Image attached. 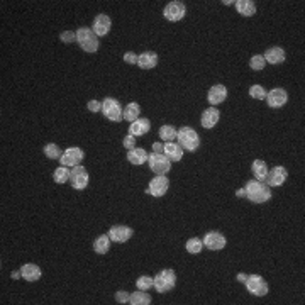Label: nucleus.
I'll use <instances>...</instances> for the list:
<instances>
[{
  "label": "nucleus",
  "mask_w": 305,
  "mask_h": 305,
  "mask_svg": "<svg viewBox=\"0 0 305 305\" xmlns=\"http://www.w3.org/2000/svg\"><path fill=\"white\" fill-rule=\"evenodd\" d=\"M70 173H71V170L66 166H58L56 170H54L53 173V180L56 183H60V185H63V183H66L70 180Z\"/></svg>",
  "instance_id": "obj_30"
},
{
  "label": "nucleus",
  "mask_w": 305,
  "mask_h": 305,
  "mask_svg": "<svg viewBox=\"0 0 305 305\" xmlns=\"http://www.w3.org/2000/svg\"><path fill=\"white\" fill-rule=\"evenodd\" d=\"M168 188H170V182H168L166 176L156 175L151 182H149V187H148V190H146V193L153 197H163L164 193L168 192Z\"/></svg>",
  "instance_id": "obj_10"
},
{
  "label": "nucleus",
  "mask_w": 305,
  "mask_h": 305,
  "mask_svg": "<svg viewBox=\"0 0 305 305\" xmlns=\"http://www.w3.org/2000/svg\"><path fill=\"white\" fill-rule=\"evenodd\" d=\"M109 249H110L109 234L107 236H98L97 239L94 241V251L97 253V255H105V253H109Z\"/></svg>",
  "instance_id": "obj_27"
},
{
  "label": "nucleus",
  "mask_w": 305,
  "mask_h": 305,
  "mask_svg": "<svg viewBox=\"0 0 305 305\" xmlns=\"http://www.w3.org/2000/svg\"><path fill=\"white\" fill-rule=\"evenodd\" d=\"M219 119H220V112L215 107H211V109H205L204 112H202L200 124H202V127H205V129H212V127L219 122Z\"/></svg>",
  "instance_id": "obj_18"
},
{
  "label": "nucleus",
  "mask_w": 305,
  "mask_h": 305,
  "mask_svg": "<svg viewBox=\"0 0 305 305\" xmlns=\"http://www.w3.org/2000/svg\"><path fill=\"white\" fill-rule=\"evenodd\" d=\"M253 175H255L256 180H259V182H264L266 180V175H268V166L266 163H264L263 160H255L253 161Z\"/></svg>",
  "instance_id": "obj_26"
},
{
  "label": "nucleus",
  "mask_w": 305,
  "mask_h": 305,
  "mask_svg": "<svg viewBox=\"0 0 305 305\" xmlns=\"http://www.w3.org/2000/svg\"><path fill=\"white\" fill-rule=\"evenodd\" d=\"M185 248L190 255H198L202 251V248H204V242H202V239H198V237H192V239L187 241Z\"/></svg>",
  "instance_id": "obj_33"
},
{
  "label": "nucleus",
  "mask_w": 305,
  "mask_h": 305,
  "mask_svg": "<svg viewBox=\"0 0 305 305\" xmlns=\"http://www.w3.org/2000/svg\"><path fill=\"white\" fill-rule=\"evenodd\" d=\"M176 139H178V144L182 146L183 149H187V151L193 153V151H197L198 146H200V138H198L197 131L188 126L182 127V129L178 131Z\"/></svg>",
  "instance_id": "obj_3"
},
{
  "label": "nucleus",
  "mask_w": 305,
  "mask_h": 305,
  "mask_svg": "<svg viewBox=\"0 0 305 305\" xmlns=\"http://www.w3.org/2000/svg\"><path fill=\"white\" fill-rule=\"evenodd\" d=\"M249 95H251V98H256V100H264L266 98V90L261 85H253L249 88Z\"/></svg>",
  "instance_id": "obj_36"
},
{
  "label": "nucleus",
  "mask_w": 305,
  "mask_h": 305,
  "mask_svg": "<svg viewBox=\"0 0 305 305\" xmlns=\"http://www.w3.org/2000/svg\"><path fill=\"white\" fill-rule=\"evenodd\" d=\"M102 112L112 122H120L124 119V109L120 105V102L116 100V98H110V97L104 98V102H102Z\"/></svg>",
  "instance_id": "obj_4"
},
{
  "label": "nucleus",
  "mask_w": 305,
  "mask_h": 305,
  "mask_svg": "<svg viewBox=\"0 0 305 305\" xmlns=\"http://www.w3.org/2000/svg\"><path fill=\"white\" fill-rule=\"evenodd\" d=\"M136 286H138L139 290H151L154 286V280L151 277H139L138 282H136Z\"/></svg>",
  "instance_id": "obj_35"
},
{
  "label": "nucleus",
  "mask_w": 305,
  "mask_h": 305,
  "mask_svg": "<svg viewBox=\"0 0 305 305\" xmlns=\"http://www.w3.org/2000/svg\"><path fill=\"white\" fill-rule=\"evenodd\" d=\"M110 25H112V21H110V17L105 16V14H98V16L95 17V21H94L92 31H94L95 34L98 36V38H102V36H107L109 34Z\"/></svg>",
  "instance_id": "obj_16"
},
{
  "label": "nucleus",
  "mask_w": 305,
  "mask_h": 305,
  "mask_svg": "<svg viewBox=\"0 0 305 305\" xmlns=\"http://www.w3.org/2000/svg\"><path fill=\"white\" fill-rule=\"evenodd\" d=\"M227 98V88L224 85H214L209 90V95H207V100L211 102L212 105H219L222 104L224 100Z\"/></svg>",
  "instance_id": "obj_20"
},
{
  "label": "nucleus",
  "mask_w": 305,
  "mask_h": 305,
  "mask_svg": "<svg viewBox=\"0 0 305 305\" xmlns=\"http://www.w3.org/2000/svg\"><path fill=\"white\" fill-rule=\"evenodd\" d=\"M76 43L80 44V47H82L85 53H95V51L98 49V46H100L98 36L88 27H80L78 31H76Z\"/></svg>",
  "instance_id": "obj_2"
},
{
  "label": "nucleus",
  "mask_w": 305,
  "mask_h": 305,
  "mask_svg": "<svg viewBox=\"0 0 305 305\" xmlns=\"http://www.w3.org/2000/svg\"><path fill=\"white\" fill-rule=\"evenodd\" d=\"M149 129H151V122H149V119H146V117H139V119H136L134 122H131L129 134L134 136V138H139V136L148 134Z\"/></svg>",
  "instance_id": "obj_17"
},
{
  "label": "nucleus",
  "mask_w": 305,
  "mask_h": 305,
  "mask_svg": "<svg viewBox=\"0 0 305 305\" xmlns=\"http://www.w3.org/2000/svg\"><path fill=\"white\" fill-rule=\"evenodd\" d=\"M148 163H149V168H151V171H153V173H156V175H166L168 171L171 170V161L168 160L164 154H161V153L149 154Z\"/></svg>",
  "instance_id": "obj_6"
},
{
  "label": "nucleus",
  "mask_w": 305,
  "mask_h": 305,
  "mask_svg": "<svg viewBox=\"0 0 305 305\" xmlns=\"http://www.w3.org/2000/svg\"><path fill=\"white\" fill-rule=\"evenodd\" d=\"M264 65H266V61H264L263 54H255V56L249 60V68L255 70V71H261L264 68Z\"/></svg>",
  "instance_id": "obj_34"
},
{
  "label": "nucleus",
  "mask_w": 305,
  "mask_h": 305,
  "mask_svg": "<svg viewBox=\"0 0 305 305\" xmlns=\"http://www.w3.org/2000/svg\"><path fill=\"white\" fill-rule=\"evenodd\" d=\"M139 114H141V107H139V104L131 102V104H127L126 109H124V119H126L127 122H134L136 119H139Z\"/></svg>",
  "instance_id": "obj_28"
},
{
  "label": "nucleus",
  "mask_w": 305,
  "mask_h": 305,
  "mask_svg": "<svg viewBox=\"0 0 305 305\" xmlns=\"http://www.w3.org/2000/svg\"><path fill=\"white\" fill-rule=\"evenodd\" d=\"M176 134H178V131H176L173 126H161L160 127V139H163L164 142L175 141Z\"/></svg>",
  "instance_id": "obj_31"
},
{
  "label": "nucleus",
  "mask_w": 305,
  "mask_h": 305,
  "mask_svg": "<svg viewBox=\"0 0 305 305\" xmlns=\"http://www.w3.org/2000/svg\"><path fill=\"white\" fill-rule=\"evenodd\" d=\"M246 192V198H249L255 204H264L271 198V190L270 187L264 182H259V180H249L244 187Z\"/></svg>",
  "instance_id": "obj_1"
},
{
  "label": "nucleus",
  "mask_w": 305,
  "mask_h": 305,
  "mask_svg": "<svg viewBox=\"0 0 305 305\" xmlns=\"http://www.w3.org/2000/svg\"><path fill=\"white\" fill-rule=\"evenodd\" d=\"M244 285H246V288H248V292L255 297H264L268 293L266 280L259 277V275H248Z\"/></svg>",
  "instance_id": "obj_7"
},
{
  "label": "nucleus",
  "mask_w": 305,
  "mask_h": 305,
  "mask_svg": "<svg viewBox=\"0 0 305 305\" xmlns=\"http://www.w3.org/2000/svg\"><path fill=\"white\" fill-rule=\"evenodd\" d=\"M264 100L268 102L271 109H280L288 102V94H286L285 88H273V90L266 92V98Z\"/></svg>",
  "instance_id": "obj_11"
},
{
  "label": "nucleus",
  "mask_w": 305,
  "mask_h": 305,
  "mask_svg": "<svg viewBox=\"0 0 305 305\" xmlns=\"http://www.w3.org/2000/svg\"><path fill=\"white\" fill-rule=\"evenodd\" d=\"M236 197H239V198H242V197H246V192H244V188H239L236 192Z\"/></svg>",
  "instance_id": "obj_45"
},
{
  "label": "nucleus",
  "mask_w": 305,
  "mask_h": 305,
  "mask_svg": "<svg viewBox=\"0 0 305 305\" xmlns=\"http://www.w3.org/2000/svg\"><path fill=\"white\" fill-rule=\"evenodd\" d=\"M122 144H124V148L129 149V151H131V149L136 148V138H134V136H131V134H127L126 138H124Z\"/></svg>",
  "instance_id": "obj_38"
},
{
  "label": "nucleus",
  "mask_w": 305,
  "mask_h": 305,
  "mask_svg": "<svg viewBox=\"0 0 305 305\" xmlns=\"http://www.w3.org/2000/svg\"><path fill=\"white\" fill-rule=\"evenodd\" d=\"M129 304H132V305H149L151 304V297H149L144 290H138V292L131 293Z\"/></svg>",
  "instance_id": "obj_29"
},
{
  "label": "nucleus",
  "mask_w": 305,
  "mask_h": 305,
  "mask_svg": "<svg viewBox=\"0 0 305 305\" xmlns=\"http://www.w3.org/2000/svg\"><path fill=\"white\" fill-rule=\"evenodd\" d=\"M87 107H88V110H90V112H100V110H102V102H98V100H90V102H88V105H87Z\"/></svg>",
  "instance_id": "obj_41"
},
{
  "label": "nucleus",
  "mask_w": 305,
  "mask_h": 305,
  "mask_svg": "<svg viewBox=\"0 0 305 305\" xmlns=\"http://www.w3.org/2000/svg\"><path fill=\"white\" fill-rule=\"evenodd\" d=\"M44 154H46L49 160H60V158L63 156V151H61L58 144H54V142H49V144L44 146Z\"/></svg>",
  "instance_id": "obj_32"
},
{
  "label": "nucleus",
  "mask_w": 305,
  "mask_h": 305,
  "mask_svg": "<svg viewBox=\"0 0 305 305\" xmlns=\"http://www.w3.org/2000/svg\"><path fill=\"white\" fill-rule=\"evenodd\" d=\"M132 234H134V231L127 226H114L109 231V237L112 242H126L131 239Z\"/></svg>",
  "instance_id": "obj_15"
},
{
  "label": "nucleus",
  "mask_w": 305,
  "mask_h": 305,
  "mask_svg": "<svg viewBox=\"0 0 305 305\" xmlns=\"http://www.w3.org/2000/svg\"><path fill=\"white\" fill-rule=\"evenodd\" d=\"M88 173L83 166H73L71 173H70V182H71V187L75 190H83L88 185Z\"/></svg>",
  "instance_id": "obj_12"
},
{
  "label": "nucleus",
  "mask_w": 305,
  "mask_h": 305,
  "mask_svg": "<svg viewBox=\"0 0 305 305\" xmlns=\"http://www.w3.org/2000/svg\"><path fill=\"white\" fill-rule=\"evenodd\" d=\"M153 280H154V288H156V292L166 293L175 286L176 275L173 270H161Z\"/></svg>",
  "instance_id": "obj_5"
},
{
  "label": "nucleus",
  "mask_w": 305,
  "mask_h": 305,
  "mask_svg": "<svg viewBox=\"0 0 305 305\" xmlns=\"http://www.w3.org/2000/svg\"><path fill=\"white\" fill-rule=\"evenodd\" d=\"M286 176H288V171H286L285 166H275L273 170H268L264 183L268 187H282L285 183Z\"/></svg>",
  "instance_id": "obj_14"
},
{
  "label": "nucleus",
  "mask_w": 305,
  "mask_h": 305,
  "mask_svg": "<svg viewBox=\"0 0 305 305\" xmlns=\"http://www.w3.org/2000/svg\"><path fill=\"white\" fill-rule=\"evenodd\" d=\"M234 5H236L237 12L244 17H251L256 14V3L253 0H237V2H234Z\"/></svg>",
  "instance_id": "obj_24"
},
{
  "label": "nucleus",
  "mask_w": 305,
  "mask_h": 305,
  "mask_svg": "<svg viewBox=\"0 0 305 305\" xmlns=\"http://www.w3.org/2000/svg\"><path fill=\"white\" fill-rule=\"evenodd\" d=\"M21 273H22V278L27 282H36L41 278V268L38 266V264H32V263H27L24 264V266L21 268Z\"/></svg>",
  "instance_id": "obj_23"
},
{
  "label": "nucleus",
  "mask_w": 305,
  "mask_h": 305,
  "mask_svg": "<svg viewBox=\"0 0 305 305\" xmlns=\"http://www.w3.org/2000/svg\"><path fill=\"white\" fill-rule=\"evenodd\" d=\"M60 39H61V43H65V44H71V43L76 41V32L65 31V32H61L60 34Z\"/></svg>",
  "instance_id": "obj_37"
},
{
  "label": "nucleus",
  "mask_w": 305,
  "mask_h": 305,
  "mask_svg": "<svg viewBox=\"0 0 305 305\" xmlns=\"http://www.w3.org/2000/svg\"><path fill=\"white\" fill-rule=\"evenodd\" d=\"M246 278H248V275H246V273H239V275H237V280L242 282V283L246 282Z\"/></svg>",
  "instance_id": "obj_44"
},
{
  "label": "nucleus",
  "mask_w": 305,
  "mask_h": 305,
  "mask_svg": "<svg viewBox=\"0 0 305 305\" xmlns=\"http://www.w3.org/2000/svg\"><path fill=\"white\" fill-rule=\"evenodd\" d=\"M163 146H164V144H161V142H154V144H153V151H154V153H161V154H163Z\"/></svg>",
  "instance_id": "obj_42"
},
{
  "label": "nucleus",
  "mask_w": 305,
  "mask_h": 305,
  "mask_svg": "<svg viewBox=\"0 0 305 305\" xmlns=\"http://www.w3.org/2000/svg\"><path fill=\"white\" fill-rule=\"evenodd\" d=\"M148 158H149V154L146 153L142 148H134V149H131V151L127 153V161H129L131 164H136V166L146 163Z\"/></svg>",
  "instance_id": "obj_25"
},
{
  "label": "nucleus",
  "mask_w": 305,
  "mask_h": 305,
  "mask_svg": "<svg viewBox=\"0 0 305 305\" xmlns=\"http://www.w3.org/2000/svg\"><path fill=\"white\" fill-rule=\"evenodd\" d=\"M263 58H264V61L270 65H280V63H283L286 56H285V51L282 49V47L275 46V47H270V49L263 54Z\"/></svg>",
  "instance_id": "obj_21"
},
{
  "label": "nucleus",
  "mask_w": 305,
  "mask_h": 305,
  "mask_svg": "<svg viewBox=\"0 0 305 305\" xmlns=\"http://www.w3.org/2000/svg\"><path fill=\"white\" fill-rule=\"evenodd\" d=\"M187 14V7L183 2H178V0H175V2H170L166 7H164L163 10V16L166 21L170 22H178L182 21L183 17H185Z\"/></svg>",
  "instance_id": "obj_8"
},
{
  "label": "nucleus",
  "mask_w": 305,
  "mask_h": 305,
  "mask_svg": "<svg viewBox=\"0 0 305 305\" xmlns=\"http://www.w3.org/2000/svg\"><path fill=\"white\" fill-rule=\"evenodd\" d=\"M10 277H12V278H14V280H19V278L22 277L21 270H19V271H12V275H10Z\"/></svg>",
  "instance_id": "obj_43"
},
{
  "label": "nucleus",
  "mask_w": 305,
  "mask_h": 305,
  "mask_svg": "<svg viewBox=\"0 0 305 305\" xmlns=\"http://www.w3.org/2000/svg\"><path fill=\"white\" fill-rule=\"evenodd\" d=\"M202 242H204L205 248L211 249V251H220V249H224L226 248V244H227L226 237H224L220 233H217V231L207 233L204 239H202Z\"/></svg>",
  "instance_id": "obj_13"
},
{
  "label": "nucleus",
  "mask_w": 305,
  "mask_h": 305,
  "mask_svg": "<svg viewBox=\"0 0 305 305\" xmlns=\"http://www.w3.org/2000/svg\"><path fill=\"white\" fill-rule=\"evenodd\" d=\"M163 154L168 158V160L173 163V161H180L183 158V148L178 144V142L171 141V142H164L163 146Z\"/></svg>",
  "instance_id": "obj_19"
},
{
  "label": "nucleus",
  "mask_w": 305,
  "mask_h": 305,
  "mask_svg": "<svg viewBox=\"0 0 305 305\" xmlns=\"http://www.w3.org/2000/svg\"><path fill=\"white\" fill-rule=\"evenodd\" d=\"M124 61L129 65H138V54L132 53V51H127V53L124 54Z\"/></svg>",
  "instance_id": "obj_40"
},
{
  "label": "nucleus",
  "mask_w": 305,
  "mask_h": 305,
  "mask_svg": "<svg viewBox=\"0 0 305 305\" xmlns=\"http://www.w3.org/2000/svg\"><path fill=\"white\" fill-rule=\"evenodd\" d=\"M158 65V54L153 51H144L138 56V66L142 70H153Z\"/></svg>",
  "instance_id": "obj_22"
},
{
  "label": "nucleus",
  "mask_w": 305,
  "mask_h": 305,
  "mask_svg": "<svg viewBox=\"0 0 305 305\" xmlns=\"http://www.w3.org/2000/svg\"><path fill=\"white\" fill-rule=\"evenodd\" d=\"M83 158H85V153H83L82 148H68L66 151H63V156L60 158V163L61 166H78L80 163L83 161Z\"/></svg>",
  "instance_id": "obj_9"
},
{
  "label": "nucleus",
  "mask_w": 305,
  "mask_h": 305,
  "mask_svg": "<svg viewBox=\"0 0 305 305\" xmlns=\"http://www.w3.org/2000/svg\"><path fill=\"white\" fill-rule=\"evenodd\" d=\"M129 299H131V293H127V292H117L116 293L117 304H129Z\"/></svg>",
  "instance_id": "obj_39"
}]
</instances>
